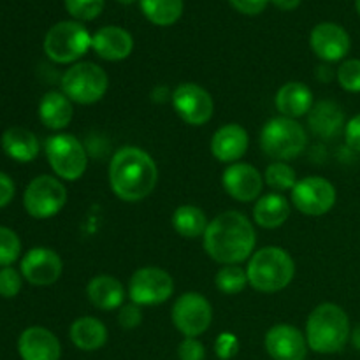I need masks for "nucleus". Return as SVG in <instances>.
I'll return each mask as SVG.
<instances>
[{
	"instance_id": "f257e3e1",
	"label": "nucleus",
	"mask_w": 360,
	"mask_h": 360,
	"mask_svg": "<svg viewBox=\"0 0 360 360\" xmlns=\"http://www.w3.org/2000/svg\"><path fill=\"white\" fill-rule=\"evenodd\" d=\"M207 255L224 266H239L252 257L257 236L252 221L239 211H225L210 221L202 238Z\"/></svg>"
},
{
	"instance_id": "f03ea898",
	"label": "nucleus",
	"mask_w": 360,
	"mask_h": 360,
	"mask_svg": "<svg viewBox=\"0 0 360 360\" xmlns=\"http://www.w3.org/2000/svg\"><path fill=\"white\" fill-rule=\"evenodd\" d=\"M158 181V167L150 153L137 146H123L112 155L109 185L125 202H139L151 195Z\"/></svg>"
},
{
	"instance_id": "7ed1b4c3",
	"label": "nucleus",
	"mask_w": 360,
	"mask_h": 360,
	"mask_svg": "<svg viewBox=\"0 0 360 360\" xmlns=\"http://www.w3.org/2000/svg\"><path fill=\"white\" fill-rule=\"evenodd\" d=\"M350 334V319L341 306L322 302L309 313L304 336L308 348L315 354H338L347 347Z\"/></svg>"
},
{
	"instance_id": "20e7f679",
	"label": "nucleus",
	"mask_w": 360,
	"mask_h": 360,
	"mask_svg": "<svg viewBox=\"0 0 360 360\" xmlns=\"http://www.w3.org/2000/svg\"><path fill=\"white\" fill-rule=\"evenodd\" d=\"M248 285L262 294H274L292 283L295 276L294 259L280 246H266L252 255L248 266Z\"/></svg>"
},
{
	"instance_id": "39448f33",
	"label": "nucleus",
	"mask_w": 360,
	"mask_h": 360,
	"mask_svg": "<svg viewBox=\"0 0 360 360\" xmlns=\"http://www.w3.org/2000/svg\"><path fill=\"white\" fill-rule=\"evenodd\" d=\"M308 146V134L297 120H269L260 132V148L269 158L276 162H288L301 157Z\"/></svg>"
},
{
	"instance_id": "423d86ee",
	"label": "nucleus",
	"mask_w": 360,
	"mask_h": 360,
	"mask_svg": "<svg viewBox=\"0 0 360 360\" xmlns=\"http://www.w3.org/2000/svg\"><path fill=\"white\" fill-rule=\"evenodd\" d=\"M42 48L51 62L74 63L91 48V35L81 21H60L48 30Z\"/></svg>"
},
{
	"instance_id": "0eeeda50",
	"label": "nucleus",
	"mask_w": 360,
	"mask_h": 360,
	"mask_svg": "<svg viewBox=\"0 0 360 360\" xmlns=\"http://www.w3.org/2000/svg\"><path fill=\"white\" fill-rule=\"evenodd\" d=\"M60 84L70 101L81 105H90L104 97L109 88V77L97 63L77 62L63 72Z\"/></svg>"
},
{
	"instance_id": "6e6552de",
	"label": "nucleus",
	"mask_w": 360,
	"mask_h": 360,
	"mask_svg": "<svg viewBox=\"0 0 360 360\" xmlns=\"http://www.w3.org/2000/svg\"><path fill=\"white\" fill-rule=\"evenodd\" d=\"M46 158L55 176L63 181H77L88 165L86 150L72 134H55L44 144Z\"/></svg>"
},
{
	"instance_id": "1a4fd4ad",
	"label": "nucleus",
	"mask_w": 360,
	"mask_h": 360,
	"mask_svg": "<svg viewBox=\"0 0 360 360\" xmlns=\"http://www.w3.org/2000/svg\"><path fill=\"white\" fill-rule=\"evenodd\" d=\"M67 204V188L56 176L41 174L32 179L23 192L25 211L32 218L48 220Z\"/></svg>"
},
{
	"instance_id": "9d476101",
	"label": "nucleus",
	"mask_w": 360,
	"mask_h": 360,
	"mask_svg": "<svg viewBox=\"0 0 360 360\" xmlns=\"http://www.w3.org/2000/svg\"><path fill=\"white\" fill-rule=\"evenodd\" d=\"M127 294L137 306L164 304L174 294V280L160 267H141L130 278Z\"/></svg>"
},
{
	"instance_id": "9b49d317",
	"label": "nucleus",
	"mask_w": 360,
	"mask_h": 360,
	"mask_svg": "<svg viewBox=\"0 0 360 360\" xmlns=\"http://www.w3.org/2000/svg\"><path fill=\"white\" fill-rule=\"evenodd\" d=\"M171 319L183 336L199 338L210 329L213 322V308L199 292H185L176 299Z\"/></svg>"
},
{
	"instance_id": "f8f14e48",
	"label": "nucleus",
	"mask_w": 360,
	"mask_h": 360,
	"mask_svg": "<svg viewBox=\"0 0 360 360\" xmlns=\"http://www.w3.org/2000/svg\"><path fill=\"white\" fill-rule=\"evenodd\" d=\"M338 199L336 186L322 176H308L297 181L292 190L295 210L308 217H322L334 207Z\"/></svg>"
},
{
	"instance_id": "ddd939ff",
	"label": "nucleus",
	"mask_w": 360,
	"mask_h": 360,
	"mask_svg": "<svg viewBox=\"0 0 360 360\" xmlns=\"http://www.w3.org/2000/svg\"><path fill=\"white\" fill-rule=\"evenodd\" d=\"M176 115L185 123L202 127L213 118L214 102L207 90L195 83H181L171 95Z\"/></svg>"
},
{
	"instance_id": "4468645a",
	"label": "nucleus",
	"mask_w": 360,
	"mask_h": 360,
	"mask_svg": "<svg viewBox=\"0 0 360 360\" xmlns=\"http://www.w3.org/2000/svg\"><path fill=\"white\" fill-rule=\"evenodd\" d=\"M63 262L58 253L46 246L28 250L20 262V273L35 287H49L62 276Z\"/></svg>"
},
{
	"instance_id": "2eb2a0df",
	"label": "nucleus",
	"mask_w": 360,
	"mask_h": 360,
	"mask_svg": "<svg viewBox=\"0 0 360 360\" xmlns=\"http://www.w3.org/2000/svg\"><path fill=\"white\" fill-rule=\"evenodd\" d=\"M309 46L320 60L327 63L341 62L352 49L350 34L333 21L319 23L309 35Z\"/></svg>"
},
{
	"instance_id": "dca6fc26",
	"label": "nucleus",
	"mask_w": 360,
	"mask_h": 360,
	"mask_svg": "<svg viewBox=\"0 0 360 360\" xmlns=\"http://www.w3.org/2000/svg\"><path fill=\"white\" fill-rule=\"evenodd\" d=\"M221 185L238 202H252L262 195L264 178L253 165L236 162L224 171Z\"/></svg>"
},
{
	"instance_id": "f3484780",
	"label": "nucleus",
	"mask_w": 360,
	"mask_h": 360,
	"mask_svg": "<svg viewBox=\"0 0 360 360\" xmlns=\"http://www.w3.org/2000/svg\"><path fill=\"white\" fill-rule=\"evenodd\" d=\"M266 352L273 360H304L308 354L306 336L294 326L278 323L266 334Z\"/></svg>"
},
{
	"instance_id": "a211bd4d",
	"label": "nucleus",
	"mask_w": 360,
	"mask_h": 360,
	"mask_svg": "<svg viewBox=\"0 0 360 360\" xmlns=\"http://www.w3.org/2000/svg\"><path fill=\"white\" fill-rule=\"evenodd\" d=\"M18 354L21 360H60L62 345L46 327H28L18 338Z\"/></svg>"
},
{
	"instance_id": "6ab92c4d",
	"label": "nucleus",
	"mask_w": 360,
	"mask_h": 360,
	"mask_svg": "<svg viewBox=\"0 0 360 360\" xmlns=\"http://www.w3.org/2000/svg\"><path fill=\"white\" fill-rule=\"evenodd\" d=\"M250 146L248 132L238 123H227L213 134L211 153L221 164H236L246 155Z\"/></svg>"
},
{
	"instance_id": "aec40b11",
	"label": "nucleus",
	"mask_w": 360,
	"mask_h": 360,
	"mask_svg": "<svg viewBox=\"0 0 360 360\" xmlns=\"http://www.w3.org/2000/svg\"><path fill=\"white\" fill-rule=\"evenodd\" d=\"M91 49L108 62H120L129 58L134 49V39L129 30L116 25L102 27L91 35Z\"/></svg>"
},
{
	"instance_id": "412c9836",
	"label": "nucleus",
	"mask_w": 360,
	"mask_h": 360,
	"mask_svg": "<svg viewBox=\"0 0 360 360\" xmlns=\"http://www.w3.org/2000/svg\"><path fill=\"white\" fill-rule=\"evenodd\" d=\"M308 125L316 137L333 139L341 130L345 132L347 118H345L343 108L338 102L320 101L308 112Z\"/></svg>"
},
{
	"instance_id": "4be33fe9",
	"label": "nucleus",
	"mask_w": 360,
	"mask_h": 360,
	"mask_svg": "<svg viewBox=\"0 0 360 360\" xmlns=\"http://www.w3.org/2000/svg\"><path fill=\"white\" fill-rule=\"evenodd\" d=\"M274 105H276L281 116L297 120L301 116L308 115L313 105H315L313 91L309 90L308 84L301 83V81H288L276 91Z\"/></svg>"
},
{
	"instance_id": "5701e85b",
	"label": "nucleus",
	"mask_w": 360,
	"mask_h": 360,
	"mask_svg": "<svg viewBox=\"0 0 360 360\" xmlns=\"http://www.w3.org/2000/svg\"><path fill=\"white\" fill-rule=\"evenodd\" d=\"M86 295L91 304L102 311L120 309L125 302V287L122 281L109 274H98L90 280L86 287Z\"/></svg>"
},
{
	"instance_id": "b1692460",
	"label": "nucleus",
	"mask_w": 360,
	"mask_h": 360,
	"mask_svg": "<svg viewBox=\"0 0 360 360\" xmlns=\"http://www.w3.org/2000/svg\"><path fill=\"white\" fill-rule=\"evenodd\" d=\"M2 150L13 160L27 164L37 158L39 151H41V144H39L37 136L32 130L25 129V127H9L4 130L2 134Z\"/></svg>"
},
{
	"instance_id": "393cba45",
	"label": "nucleus",
	"mask_w": 360,
	"mask_h": 360,
	"mask_svg": "<svg viewBox=\"0 0 360 360\" xmlns=\"http://www.w3.org/2000/svg\"><path fill=\"white\" fill-rule=\"evenodd\" d=\"M72 101L63 91H48L39 102V120L51 130H62L72 122Z\"/></svg>"
},
{
	"instance_id": "a878e982",
	"label": "nucleus",
	"mask_w": 360,
	"mask_h": 360,
	"mask_svg": "<svg viewBox=\"0 0 360 360\" xmlns=\"http://www.w3.org/2000/svg\"><path fill=\"white\" fill-rule=\"evenodd\" d=\"M69 338L79 350L95 352L108 343V327L95 316H79L70 326Z\"/></svg>"
},
{
	"instance_id": "bb28decb",
	"label": "nucleus",
	"mask_w": 360,
	"mask_h": 360,
	"mask_svg": "<svg viewBox=\"0 0 360 360\" xmlns=\"http://www.w3.org/2000/svg\"><path fill=\"white\" fill-rule=\"evenodd\" d=\"M288 217H290V202L278 192L260 195L253 207V220L264 229L281 227Z\"/></svg>"
},
{
	"instance_id": "cd10ccee",
	"label": "nucleus",
	"mask_w": 360,
	"mask_h": 360,
	"mask_svg": "<svg viewBox=\"0 0 360 360\" xmlns=\"http://www.w3.org/2000/svg\"><path fill=\"white\" fill-rule=\"evenodd\" d=\"M207 225H210V221H207L206 213L200 207L192 206V204L179 206L172 214V227L181 238H204Z\"/></svg>"
},
{
	"instance_id": "c85d7f7f",
	"label": "nucleus",
	"mask_w": 360,
	"mask_h": 360,
	"mask_svg": "<svg viewBox=\"0 0 360 360\" xmlns=\"http://www.w3.org/2000/svg\"><path fill=\"white\" fill-rule=\"evenodd\" d=\"M139 6L148 21L157 27H171L181 18L183 0H139Z\"/></svg>"
},
{
	"instance_id": "c756f323",
	"label": "nucleus",
	"mask_w": 360,
	"mask_h": 360,
	"mask_svg": "<svg viewBox=\"0 0 360 360\" xmlns=\"http://www.w3.org/2000/svg\"><path fill=\"white\" fill-rule=\"evenodd\" d=\"M214 285L225 295L241 294L248 285V274H246V269L239 266H224L217 273Z\"/></svg>"
},
{
	"instance_id": "7c9ffc66",
	"label": "nucleus",
	"mask_w": 360,
	"mask_h": 360,
	"mask_svg": "<svg viewBox=\"0 0 360 360\" xmlns=\"http://www.w3.org/2000/svg\"><path fill=\"white\" fill-rule=\"evenodd\" d=\"M266 183L278 192H287L297 185V176L287 162H274L266 169Z\"/></svg>"
},
{
	"instance_id": "2f4dec72",
	"label": "nucleus",
	"mask_w": 360,
	"mask_h": 360,
	"mask_svg": "<svg viewBox=\"0 0 360 360\" xmlns=\"http://www.w3.org/2000/svg\"><path fill=\"white\" fill-rule=\"evenodd\" d=\"M21 239L13 229L0 225V267H9L20 259Z\"/></svg>"
},
{
	"instance_id": "473e14b6",
	"label": "nucleus",
	"mask_w": 360,
	"mask_h": 360,
	"mask_svg": "<svg viewBox=\"0 0 360 360\" xmlns=\"http://www.w3.org/2000/svg\"><path fill=\"white\" fill-rule=\"evenodd\" d=\"M65 9L76 21H91L101 16L105 0H63Z\"/></svg>"
},
{
	"instance_id": "72a5a7b5",
	"label": "nucleus",
	"mask_w": 360,
	"mask_h": 360,
	"mask_svg": "<svg viewBox=\"0 0 360 360\" xmlns=\"http://www.w3.org/2000/svg\"><path fill=\"white\" fill-rule=\"evenodd\" d=\"M336 79L343 90L350 94H360V60H345L336 70Z\"/></svg>"
},
{
	"instance_id": "f704fd0d",
	"label": "nucleus",
	"mask_w": 360,
	"mask_h": 360,
	"mask_svg": "<svg viewBox=\"0 0 360 360\" xmlns=\"http://www.w3.org/2000/svg\"><path fill=\"white\" fill-rule=\"evenodd\" d=\"M21 287H23V276L20 271L14 269L13 266L0 267V297H16L21 292Z\"/></svg>"
},
{
	"instance_id": "c9c22d12",
	"label": "nucleus",
	"mask_w": 360,
	"mask_h": 360,
	"mask_svg": "<svg viewBox=\"0 0 360 360\" xmlns=\"http://www.w3.org/2000/svg\"><path fill=\"white\" fill-rule=\"evenodd\" d=\"M239 340L232 333H221L214 341V354L220 360H231L238 355Z\"/></svg>"
},
{
	"instance_id": "e433bc0d",
	"label": "nucleus",
	"mask_w": 360,
	"mask_h": 360,
	"mask_svg": "<svg viewBox=\"0 0 360 360\" xmlns=\"http://www.w3.org/2000/svg\"><path fill=\"white\" fill-rule=\"evenodd\" d=\"M179 360H206V348L197 338H185L178 347Z\"/></svg>"
},
{
	"instance_id": "4c0bfd02",
	"label": "nucleus",
	"mask_w": 360,
	"mask_h": 360,
	"mask_svg": "<svg viewBox=\"0 0 360 360\" xmlns=\"http://www.w3.org/2000/svg\"><path fill=\"white\" fill-rule=\"evenodd\" d=\"M118 322L122 329H136V327L141 326L143 322V311H141V306L134 304H123L118 311Z\"/></svg>"
},
{
	"instance_id": "58836bf2",
	"label": "nucleus",
	"mask_w": 360,
	"mask_h": 360,
	"mask_svg": "<svg viewBox=\"0 0 360 360\" xmlns=\"http://www.w3.org/2000/svg\"><path fill=\"white\" fill-rule=\"evenodd\" d=\"M269 2L271 0H229V4L236 11L246 14V16H257V14L264 13L266 7L269 6Z\"/></svg>"
},
{
	"instance_id": "ea45409f",
	"label": "nucleus",
	"mask_w": 360,
	"mask_h": 360,
	"mask_svg": "<svg viewBox=\"0 0 360 360\" xmlns=\"http://www.w3.org/2000/svg\"><path fill=\"white\" fill-rule=\"evenodd\" d=\"M345 141H347V146L352 151L360 153V112L355 115L354 118H350V122H347V127H345Z\"/></svg>"
},
{
	"instance_id": "a19ab883",
	"label": "nucleus",
	"mask_w": 360,
	"mask_h": 360,
	"mask_svg": "<svg viewBox=\"0 0 360 360\" xmlns=\"http://www.w3.org/2000/svg\"><path fill=\"white\" fill-rule=\"evenodd\" d=\"M14 193H16V186H14L13 178L0 171V210L9 206L11 200L14 199Z\"/></svg>"
},
{
	"instance_id": "79ce46f5",
	"label": "nucleus",
	"mask_w": 360,
	"mask_h": 360,
	"mask_svg": "<svg viewBox=\"0 0 360 360\" xmlns=\"http://www.w3.org/2000/svg\"><path fill=\"white\" fill-rule=\"evenodd\" d=\"M302 0H271L273 6H276L281 11H294L301 6Z\"/></svg>"
},
{
	"instance_id": "37998d69",
	"label": "nucleus",
	"mask_w": 360,
	"mask_h": 360,
	"mask_svg": "<svg viewBox=\"0 0 360 360\" xmlns=\"http://www.w3.org/2000/svg\"><path fill=\"white\" fill-rule=\"evenodd\" d=\"M350 341H352V345H354L355 350L360 352V323H359V326H355L354 329H352Z\"/></svg>"
},
{
	"instance_id": "c03bdc74",
	"label": "nucleus",
	"mask_w": 360,
	"mask_h": 360,
	"mask_svg": "<svg viewBox=\"0 0 360 360\" xmlns=\"http://www.w3.org/2000/svg\"><path fill=\"white\" fill-rule=\"evenodd\" d=\"M116 2H120L122 6H132V4L137 2V0H116Z\"/></svg>"
},
{
	"instance_id": "a18cd8bd",
	"label": "nucleus",
	"mask_w": 360,
	"mask_h": 360,
	"mask_svg": "<svg viewBox=\"0 0 360 360\" xmlns=\"http://www.w3.org/2000/svg\"><path fill=\"white\" fill-rule=\"evenodd\" d=\"M355 9H357V13L360 16V0H355Z\"/></svg>"
}]
</instances>
